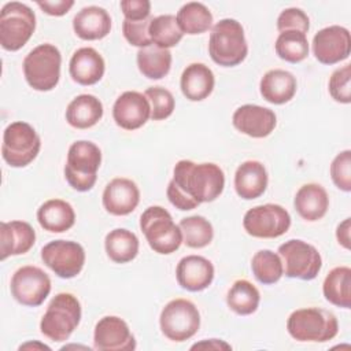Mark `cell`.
<instances>
[{
  "instance_id": "cell-1",
  "label": "cell",
  "mask_w": 351,
  "mask_h": 351,
  "mask_svg": "<svg viewBox=\"0 0 351 351\" xmlns=\"http://www.w3.org/2000/svg\"><path fill=\"white\" fill-rule=\"evenodd\" d=\"M223 186L225 174L218 165L182 159L174 166L166 193L176 208L188 211L202 203L214 202L222 193Z\"/></svg>"
},
{
  "instance_id": "cell-2",
  "label": "cell",
  "mask_w": 351,
  "mask_h": 351,
  "mask_svg": "<svg viewBox=\"0 0 351 351\" xmlns=\"http://www.w3.org/2000/svg\"><path fill=\"white\" fill-rule=\"evenodd\" d=\"M208 53L219 66L232 67L240 64L248 53L241 23L232 18L217 22L210 33Z\"/></svg>"
},
{
  "instance_id": "cell-3",
  "label": "cell",
  "mask_w": 351,
  "mask_h": 351,
  "mask_svg": "<svg viewBox=\"0 0 351 351\" xmlns=\"http://www.w3.org/2000/svg\"><path fill=\"white\" fill-rule=\"evenodd\" d=\"M80 300L69 292H60L52 298L40 321L41 333L52 341H66L81 321Z\"/></svg>"
},
{
  "instance_id": "cell-4",
  "label": "cell",
  "mask_w": 351,
  "mask_h": 351,
  "mask_svg": "<svg viewBox=\"0 0 351 351\" xmlns=\"http://www.w3.org/2000/svg\"><path fill=\"white\" fill-rule=\"evenodd\" d=\"M288 333L298 341L324 343L332 340L339 332L335 314L319 307L295 310L287 321Z\"/></svg>"
},
{
  "instance_id": "cell-5",
  "label": "cell",
  "mask_w": 351,
  "mask_h": 351,
  "mask_svg": "<svg viewBox=\"0 0 351 351\" xmlns=\"http://www.w3.org/2000/svg\"><path fill=\"white\" fill-rule=\"evenodd\" d=\"M100 163L101 151L95 143L86 140L73 143L64 166V177L69 185L78 192L90 191L97 180Z\"/></svg>"
},
{
  "instance_id": "cell-6",
  "label": "cell",
  "mask_w": 351,
  "mask_h": 351,
  "mask_svg": "<svg viewBox=\"0 0 351 351\" xmlns=\"http://www.w3.org/2000/svg\"><path fill=\"white\" fill-rule=\"evenodd\" d=\"M140 228L149 247L162 255L176 252L182 243V233L170 213L160 206L148 207L140 217Z\"/></svg>"
},
{
  "instance_id": "cell-7",
  "label": "cell",
  "mask_w": 351,
  "mask_h": 351,
  "mask_svg": "<svg viewBox=\"0 0 351 351\" xmlns=\"http://www.w3.org/2000/svg\"><path fill=\"white\" fill-rule=\"evenodd\" d=\"M62 55L49 43L33 48L23 59V74L27 84L40 92L53 89L60 78Z\"/></svg>"
},
{
  "instance_id": "cell-8",
  "label": "cell",
  "mask_w": 351,
  "mask_h": 351,
  "mask_svg": "<svg viewBox=\"0 0 351 351\" xmlns=\"http://www.w3.org/2000/svg\"><path fill=\"white\" fill-rule=\"evenodd\" d=\"M36 15L30 7L19 1L3 5L0 11V44L5 51L21 49L33 36Z\"/></svg>"
},
{
  "instance_id": "cell-9",
  "label": "cell",
  "mask_w": 351,
  "mask_h": 351,
  "mask_svg": "<svg viewBox=\"0 0 351 351\" xmlns=\"http://www.w3.org/2000/svg\"><path fill=\"white\" fill-rule=\"evenodd\" d=\"M41 148L37 132L27 122L10 123L3 133L1 155L11 167H25L36 159Z\"/></svg>"
},
{
  "instance_id": "cell-10",
  "label": "cell",
  "mask_w": 351,
  "mask_h": 351,
  "mask_svg": "<svg viewBox=\"0 0 351 351\" xmlns=\"http://www.w3.org/2000/svg\"><path fill=\"white\" fill-rule=\"evenodd\" d=\"M159 325L169 340L181 343L196 335L200 328V314L191 300L174 299L162 308Z\"/></svg>"
},
{
  "instance_id": "cell-11",
  "label": "cell",
  "mask_w": 351,
  "mask_h": 351,
  "mask_svg": "<svg viewBox=\"0 0 351 351\" xmlns=\"http://www.w3.org/2000/svg\"><path fill=\"white\" fill-rule=\"evenodd\" d=\"M278 255L282 261L284 273L289 278L313 280L322 267V258L318 250L299 239L285 241L278 247Z\"/></svg>"
},
{
  "instance_id": "cell-12",
  "label": "cell",
  "mask_w": 351,
  "mask_h": 351,
  "mask_svg": "<svg viewBox=\"0 0 351 351\" xmlns=\"http://www.w3.org/2000/svg\"><path fill=\"white\" fill-rule=\"evenodd\" d=\"M244 230L258 239H276L288 232L289 213L280 204H261L250 208L243 218Z\"/></svg>"
},
{
  "instance_id": "cell-13",
  "label": "cell",
  "mask_w": 351,
  "mask_h": 351,
  "mask_svg": "<svg viewBox=\"0 0 351 351\" xmlns=\"http://www.w3.org/2000/svg\"><path fill=\"white\" fill-rule=\"evenodd\" d=\"M43 262L60 278H73L85 263L84 247L71 240H53L41 248Z\"/></svg>"
},
{
  "instance_id": "cell-14",
  "label": "cell",
  "mask_w": 351,
  "mask_h": 351,
  "mask_svg": "<svg viewBox=\"0 0 351 351\" xmlns=\"http://www.w3.org/2000/svg\"><path fill=\"white\" fill-rule=\"evenodd\" d=\"M11 293L14 299L27 307H37L44 303L51 292L49 276L37 266H22L11 278Z\"/></svg>"
},
{
  "instance_id": "cell-15",
  "label": "cell",
  "mask_w": 351,
  "mask_h": 351,
  "mask_svg": "<svg viewBox=\"0 0 351 351\" xmlns=\"http://www.w3.org/2000/svg\"><path fill=\"white\" fill-rule=\"evenodd\" d=\"M351 36L348 29L332 25L318 30L313 38V52L322 64H335L350 56Z\"/></svg>"
},
{
  "instance_id": "cell-16",
  "label": "cell",
  "mask_w": 351,
  "mask_h": 351,
  "mask_svg": "<svg viewBox=\"0 0 351 351\" xmlns=\"http://www.w3.org/2000/svg\"><path fill=\"white\" fill-rule=\"evenodd\" d=\"M93 343L99 351H132L136 348V339L128 324L117 315H106L97 321Z\"/></svg>"
},
{
  "instance_id": "cell-17",
  "label": "cell",
  "mask_w": 351,
  "mask_h": 351,
  "mask_svg": "<svg viewBox=\"0 0 351 351\" xmlns=\"http://www.w3.org/2000/svg\"><path fill=\"white\" fill-rule=\"evenodd\" d=\"M112 117L119 128L136 130L151 118V104L145 95L136 90H126L115 100Z\"/></svg>"
},
{
  "instance_id": "cell-18",
  "label": "cell",
  "mask_w": 351,
  "mask_h": 351,
  "mask_svg": "<svg viewBox=\"0 0 351 351\" xmlns=\"http://www.w3.org/2000/svg\"><path fill=\"white\" fill-rule=\"evenodd\" d=\"M232 122L239 132L254 138H263L274 130L277 117L270 108L258 104H244L233 112Z\"/></svg>"
},
{
  "instance_id": "cell-19",
  "label": "cell",
  "mask_w": 351,
  "mask_h": 351,
  "mask_svg": "<svg viewBox=\"0 0 351 351\" xmlns=\"http://www.w3.org/2000/svg\"><path fill=\"white\" fill-rule=\"evenodd\" d=\"M140 202V191L134 181L118 177L111 180L103 192V206L112 215H128L136 210Z\"/></svg>"
},
{
  "instance_id": "cell-20",
  "label": "cell",
  "mask_w": 351,
  "mask_h": 351,
  "mask_svg": "<svg viewBox=\"0 0 351 351\" xmlns=\"http://www.w3.org/2000/svg\"><path fill=\"white\" fill-rule=\"evenodd\" d=\"M176 277L181 288L199 292L208 288L214 280L213 263L200 255H186L176 267Z\"/></svg>"
},
{
  "instance_id": "cell-21",
  "label": "cell",
  "mask_w": 351,
  "mask_h": 351,
  "mask_svg": "<svg viewBox=\"0 0 351 351\" xmlns=\"http://www.w3.org/2000/svg\"><path fill=\"white\" fill-rule=\"evenodd\" d=\"M36 243V232L29 222L10 221L0 223V259L26 254Z\"/></svg>"
},
{
  "instance_id": "cell-22",
  "label": "cell",
  "mask_w": 351,
  "mask_h": 351,
  "mask_svg": "<svg viewBox=\"0 0 351 351\" xmlns=\"http://www.w3.org/2000/svg\"><path fill=\"white\" fill-rule=\"evenodd\" d=\"M106 64L103 56L92 47L77 49L71 59L69 71L71 78L80 85H93L104 75Z\"/></svg>"
},
{
  "instance_id": "cell-23",
  "label": "cell",
  "mask_w": 351,
  "mask_h": 351,
  "mask_svg": "<svg viewBox=\"0 0 351 351\" xmlns=\"http://www.w3.org/2000/svg\"><path fill=\"white\" fill-rule=\"evenodd\" d=\"M73 29L82 40H100L111 30V16L101 7L88 5L75 14L73 19Z\"/></svg>"
},
{
  "instance_id": "cell-24",
  "label": "cell",
  "mask_w": 351,
  "mask_h": 351,
  "mask_svg": "<svg viewBox=\"0 0 351 351\" xmlns=\"http://www.w3.org/2000/svg\"><path fill=\"white\" fill-rule=\"evenodd\" d=\"M267 181L266 167L258 160L243 162L234 173L236 193L245 200H252L263 195Z\"/></svg>"
},
{
  "instance_id": "cell-25",
  "label": "cell",
  "mask_w": 351,
  "mask_h": 351,
  "mask_svg": "<svg viewBox=\"0 0 351 351\" xmlns=\"http://www.w3.org/2000/svg\"><path fill=\"white\" fill-rule=\"evenodd\" d=\"M293 204L298 214L303 219L314 222L326 214L329 207V196L322 185L308 182L298 189Z\"/></svg>"
},
{
  "instance_id": "cell-26",
  "label": "cell",
  "mask_w": 351,
  "mask_h": 351,
  "mask_svg": "<svg viewBox=\"0 0 351 351\" xmlns=\"http://www.w3.org/2000/svg\"><path fill=\"white\" fill-rule=\"evenodd\" d=\"M298 82L292 73L282 69H273L265 73L259 90L262 97L271 104L288 103L296 93Z\"/></svg>"
},
{
  "instance_id": "cell-27",
  "label": "cell",
  "mask_w": 351,
  "mask_h": 351,
  "mask_svg": "<svg viewBox=\"0 0 351 351\" xmlns=\"http://www.w3.org/2000/svg\"><path fill=\"white\" fill-rule=\"evenodd\" d=\"M182 95L191 101H200L208 97L214 89V73L204 63H191L181 74Z\"/></svg>"
},
{
  "instance_id": "cell-28",
  "label": "cell",
  "mask_w": 351,
  "mask_h": 351,
  "mask_svg": "<svg viewBox=\"0 0 351 351\" xmlns=\"http://www.w3.org/2000/svg\"><path fill=\"white\" fill-rule=\"evenodd\" d=\"M37 221L44 230L63 233L75 222L73 206L62 199H49L37 210Z\"/></svg>"
},
{
  "instance_id": "cell-29",
  "label": "cell",
  "mask_w": 351,
  "mask_h": 351,
  "mask_svg": "<svg viewBox=\"0 0 351 351\" xmlns=\"http://www.w3.org/2000/svg\"><path fill=\"white\" fill-rule=\"evenodd\" d=\"M103 117V104L93 95H78L66 108V121L75 129L95 126Z\"/></svg>"
},
{
  "instance_id": "cell-30",
  "label": "cell",
  "mask_w": 351,
  "mask_h": 351,
  "mask_svg": "<svg viewBox=\"0 0 351 351\" xmlns=\"http://www.w3.org/2000/svg\"><path fill=\"white\" fill-rule=\"evenodd\" d=\"M325 299L333 306L350 308L351 306V269L348 266L333 267L322 284Z\"/></svg>"
},
{
  "instance_id": "cell-31",
  "label": "cell",
  "mask_w": 351,
  "mask_h": 351,
  "mask_svg": "<svg viewBox=\"0 0 351 351\" xmlns=\"http://www.w3.org/2000/svg\"><path fill=\"white\" fill-rule=\"evenodd\" d=\"M137 236L123 228H118L107 233L104 239V248L107 256L115 263H128L133 261L138 254Z\"/></svg>"
},
{
  "instance_id": "cell-32",
  "label": "cell",
  "mask_w": 351,
  "mask_h": 351,
  "mask_svg": "<svg viewBox=\"0 0 351 351\" xmlns=\"http://www.w3.org/2000/svg\"><path fill=\"white\" fill-rule=\"evenodd\" d=\"M137 66L140 73L149 80H160L169 74L171 67V53L169 49L149 45L137 52Z\"/></svg>"
},
{
  "instance_id": "cell-33",
  "label": "cell",
  "mask_w": 351,
  "mask_h": 351,
  "mask_svg": "<svg viewBox=\"0 0 351 351\" xmlns=\"http://www.w3.org/2000/svg\"><path fill=\"white\" fill-rule=\"evenodd\" d=\"M261 293L248 280H237L229 288L226 303L232 311L239 315H250L258 310Z\"/></svg>"
},
{
  "instance_id": "cell-34",
  "label": "cell",
  "mask_w": 351,
  "mask_h": 351,
  "mask_svg": "<svg viewBox=\"0 0 351 351\" xmlns=\"http://www.w3.org/2000/svg\"><path fill=\"white\" fill-rule=\"evenodd\" d=\"M176 19L181 32L186 34H202L213 25L211 11L203 3L197 1L184 4L177 12Z\"/></svg>"
},
{
  "instance_id": "cell-35",
  "label": "cell",
  "mask_w": 351,
  "mask_h": 351,
  "mask_svg": "<svg viewBox=\"0 0 351 351\" xmlns=\"http://www.w3.org/2000/svg\"><path fill=\"white\" fill-rule=\"evenodd\" d=\"M178 226L182 233V243L189 248H203L213 241V225L202 215L182 218Z\"/></svg>"
},
{
  "instance_id": "cell-36",
  "label": "cell",
  "mask_w": 351,
  "mask_h": 351,
  "mask_svg": "<svg viewBox=\"0 0 351 351\" xmlns=\"http://www.w3.org/2000/svg\"><path fill=\"white\" fill-rule=\"evenodd\" d=\"M148 32L152 44L165 49L176 47L184 36L176 16L169 14L152 18Z\"/></svg>"
},
{
  "instance_id": "cell-37",
  "label": "cell",
  "mask_w": 351,
  "mask_h": 351,
  "mask_svg": "<svg viewBox=\"0 0 351 351\" xmlns=\"http://www.w3.org/2000/svg\"><path fill=\"white\" fill-rule=\"evenodd\" d=\"M274 48L278 58L289 63H299L308 55V41L302 32H281L276 40Z\"/></svg>"
},
{
  "instance_id": "cell-38",
  "label": "cell",
  "mask_w": 351,
  "mask_h": 351,
  "mask_svg": "<svg viewBox=\"0 0 351 351\" xmlns=\"http://www.w3.org/2000/svg\"><path fill=\"white\" fill-rule=\"evenodd\" d=\"M251 269L255 278L265 285L277 282L284 274L280 255L270 250H259L255 252L251 259Z\"/></svg>"
},
{
  "instance_id": "cell-39",
  "label": "cell",
  "mask_w": 351,
  "mask_h": 351,
  "mask_svg": "<svg viewBox=\"0 0 351 351\" xmlns=\"http://www.w3.org/2000/svg\"><path fill=\"white\" fill-rule=\"evenodd\" d=\"M151 104V118L154 121H162L169 118L174 111V96L163 86H151L144 92Z\"/></svg>"
},
{
  "instance_id": "cell-40",
  "label": "cell",
  "mask_w": 351,
  "mask_h": 351,
  "mask_svg": "<svg viewBox=\"0 0 351 351\" xmlns=\"http://www.w3.org/2000/svg\"><path fill=\"white\" fill-rule=\"evenodd\" d=\"M350 80H351V64L348 63L336 69L332 73L329 78V93L333 97V100L343 104H348L351 101Z\"/></svg>"
},
{
  "instance_id": "cell-41",
  "label": "cell",
  "mask_w": 351,
  "mask_h": 351,
  "mask_svg": "<svg viewBox=\"0 0 351 351\" xmlns=\"http://www.w3.org/2000/svg\"><path fill=\"white\" fill-rule=\"evenodd\" d=\"M330 177L335 185L344 191H351V151L344 149L335 156L330 165Z\"/></svg>"
},
{
  "instance_id": "cell-42",
  "label": "cell",
  "mask_w": 351,
  "mask_h": 351,
  "mask_svg": "<svg viewBox=\"0 0 351 351\" xmlns=\"http://www.w3.org/2000/svg\"><path fill=\"white\" fill-rule=\"evenodd\" d=\"M277 29L280 33L295 30L306 34L310 29V19L307 14L300 8H296V7L285 8L284 11H281V14L277 18Z\"/></svg>"
},
{
  "instance_id": "cell-43",
  "label": "cell",
  "mask_w": 351,
  "mask_h": 351,
  "mask_svg": "<svg viewBox=\"0 0 351 351\" xmlns=\"http://www.w3.org/2000/svg\"><path fill=\"white\" fill-rule=\"evenodd\" d=\"M152 18H147L144 21H129L125 19L122 23V33L125 38L134 47L145 48L152 45L151 37H149V23Z\"/></svg>"
},
{
  "instance_id": "cell-44",
  "label": "cell",
  "mask_w": 351,
  "mask_h": 351,
  "mask_svg": "<svg viewBox=\"0 0 351 351\" xmlns=\"http://www.w3.org/2000/svg\"><path fill=\"white\" fill-rule=\"evenodd\" d=\"M119 7L125 15V19L144 21L149 18L151 3L148 0H122Z\"/></svg>"
},
{
  "instance_id": "cell-45",
  "label": "cell",
  "mask_w": 351,
  "mask_h": 351,
  "mask_svg": "<svg viewBox=\"0 0 351 351\" xmlns=\"http://www.w3.org/2000/svg\"><path fill=\"white\" fill-rule=\"evenodd\" d=\"M37 5L48 15L52 16H62L69 12V10L74 5L73 0H44V1H37Z\"/></svg>"
},
{
  "instance_id": "cell-46",
  "label": "cell",
  "mask_w": 351,
  "mask_h": 351,
  "mask_svg": "<svg viewBox=\"0 0 351 351\" xmlns=\"http://www.w3.org/2000/svg\"><path fill=\"white\" fill-rule=\"evenodd\" d=\"M350 218H346L341 223L337 225L336 229V239L340 245H343L346 250H350Z\"/></svg>"
},
{
  "instance_id": "cell-47",
  "label": "cell",
  "mask_w": 351,
  "mask_h": 351,
  "mask_svg": "<svg viewBox=\"0 0 351 351\" xmlns=\"http://www.w3.org/2000/svg\"><path fill=\"white\" fill-rule=\"evenodd\" d=\"M195 348H208V350H230L232 347L225 343L223 340H218V339H210V340H203L200 343H196L192 346V350Z\"/></svg>"
},
{
  "instance_id": "cell-48",
  "label": "cell",
  "mask_w": 351,
  "mask_h": 351,
  "mask_svg": "<svg viewBox=\"0 0 351 351\" xmlns=\"http://www.w3.org/2000/svg\"><path fill=\"white\" fill-rule=\"evenodd\" d=\"M37 347H40V348H44V350H49V347L48 346H45V344H36ZM34 344H32V343H27V344H25V346H21L19 348L22 350V348H29V347H36Z\"/></svg>"
}]
</instances>
